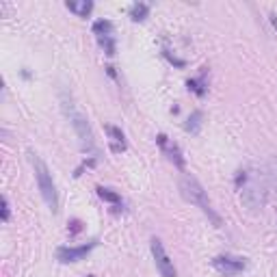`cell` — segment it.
Returning <instances> with one entry per match:
<instances>
[{
    "mask_svg": "<svg viewBox=\"0 0 277 277\" xmlns=\"http://www.w3.org/2000/svg\"><path fill=\"white\" fill-rule=\"evenodd\" d=\"M180 193H182V197L186 199V202L197 206V208L202 210V213L208 216L216 227L221 225V216L215 213L213 204H210V199H208V193H206L204 186L197 182V178H193L191 173H184V176L180 178Z\"/></svg>",
    "mask_w": 277,
    "mask_h": 277,
    "instance_id": "cell-1",
    "label": "cell"
},
{
    "mask_svg": "<svg viewBox=\"0 0 277 277\" xmlns=\"http://www.w3.org/2000/svg\"><path fill=\"white\" fill-rule=\"evenodd\" d=\"M31 165H32V169H35V178H37V184H39L41 197L46 199L48 208H50L52 213H57L59 210V193H57V186H54L50 169H48L46 162L37 154H32V152H31Z\"/></svg>",
    "mask_w": 277,
    "mask_h": 277,
    "instance_id": "cell-2",
    "label": "cell"
},
{
    "mask_svg": "<svg viewBox=\"0 0 277 277\" xmlns=\"http://www.w3.org/2000/svg\"><path fill=\"white\" fill-rule=\"evenodd\" d=\"M63 108H65V113H67V117H69V122H72V126L76 130V134H78V139H80V145H83V150L87 152V154H97V148H95V137H93V132H91V126H89V122H87V117L83 115V113L76 108L72 102L67 100V97H63Z\"/></svg>",
    "mask_w": 277,
    "mask_h": 277,
    "instance_id": "cell-3",
    "label": "cell"
},
{
    "mask_svg": "<svg viewBox=\"0 0 277 277\" xmlns=\"http://www.w3.org/2000/svg\"><path fill=\"white\" fill-rule=\"evenodd\" d=\"M150 249H152V256H154V262H156V269H158V273L162 277H176V267H173V262H171V258L167 256V251H165V247H162V243H160V238H152L150 241Z\"/></svg>",
    "mask_w": 277,
    "mask_h": 277,
    "instance_id": "cell-4",
    "label": "cell"
},
{
    "mask_svg": "<svg viewBox=\"0 0 277 277\" xmlns=\"http://www.w3.org/2000/svg\"><path fill=\"white\" fill-rule=\"evenodd\" d=\"M241 199H243V204L247 206L249 210H258V208H262V204H264V188L260 186V182H247L245 186H243V191H241Z\"/></svg>",
    "mask_w": 277,
    "mask_h": 277,
    "instance_id": "cell-5",
    "label": "cell"
},
{
    "mask_svg": "<svg viewBox=\"0 0 277 277\" xmlns=\"http://www.w3.org/2000/svg\"><path fill=\"white\" fill-rule=\"evenodd\" d=\"M213 267L219 271V273H223L225 277H234V275H238V273H243L247 264L243 262V260H238V258L216 256V258L213 260Z\"/></svg>",
    "mask_w": 277,
    "mask_h": 277,
    "instance_id": "cell-6",
    "label": "cell"
},
{
    "mask_svg": "<svg viewBox=\"0 0 277 277\" xmlns=\"http://www.w3.org/2000/svg\"><path fill=\"white\" fill-rule=\"evenodd\" d=\"M93 247H95V243H89V245H80V247H59L57 258L61 260V262H78V260H83Z\"/></svg>",
    "mask_w": 277,
    "mask_h": 277,
    "instance_id": "cell-7",
    "label": "cell"
},
{
    "mask_svg": "<svg viewBox=\"0 0 277 277\" xmlns=\"http://www.w3.org/2000/svg\"><path fill=\"white\" fill-rule=\"evenodd\" d=\"M156 141H158L160 150L167 154V158H169L171 162H176L178 169H184V158H182V152H180V148H178V143H169L165 134H158Z\"/></svg>",
    "mask_w": 277,
    "mask_h": 277,
    "instance_id": "cell-8",
    "label": "cell"
},
{
    "mask_svg": "<svg viewBox=\"0 0 277 277\" xmlns=\"http://www.w3.org/2000/svg\"><path fill=\"white\" fill-rule=\"evenodd\" d=\"M106 132H108V143H111V152H119L126 150V139H123V132L115 126H106Z\"/></svg>",
    "mask_w": 277,
    "mask_h": 277,
    "instance_id": "cell-9",
    "label": "cell"
},
{
    "mask_svg": "<svg viewBox=\"0 0 277 277\" xmlns=\"http://www.w3.org/2000/svg\"><path fill=\"white\" fill-rule=\"evenodd\" d=\"M65 7L69 11H74L76 15H80V18H87L91 13V9H93V2L91 0H80V2H67Z\"/></svg>",
    "mask_w": 277,
    "mask_h": 277,
    "instance_id": "cell-10",
    "label": "cell"
},
{
    "mask_svg": "<svg viewBox=\"0 0 277 277\" xmlns=\"http://www.w3.org/2000/svg\"><path fill=\"white\" fill-rule=\"evenodd\" d=\"M148 13H150V7L145 2H137V4H132V7H130V18H132L134 22L145 20V18H148Z\"/></svg>",
    "mask_w": 277,
    "mask_h": 277,
    "instance_id": "cell-11",
    "label": "cell"
},
{
    "mask_svg": "<svg viewBox=\"0 0 277 277\" xmlns=\"http://www.w3.org/2000/svg\"><path fill=\"white\" fill-rule=\"evenodd\" d=\"M97 191V197L100 199H104V202H108V204H122V197H119V195L115 193V191H111V188H104V186H97L95 188Z\"/></svg>",
    "mask_w": 277,
    "mask_h": 277,
    "instance_id": "cell-12",
    "label": "cell"
},
{
    "mask_svg": "<svg viewBox=\"0 0 277 277\" xmlns=\"http://www.w3.org/2000/svg\"><path fill=\"white\" fill-rule=\"evenodd\" d=\"M93 32L97 37H111V32H113V24L108 20H97L95 24H93Z\"/></svg>",
    "mask_w": 277,
    "mask_h": 277,
    "instance_id": "cell-13",
    "label": "cell"
},
{
    "mask_svg": "<svg viewBox=\"0 0 277 277\" xmlns=\"http://www.w3.org/2000/svg\"><path fill=\"white\" fill-rule=\"evenodd\" d=\"M188 130L191 134H197L199 132V128H202V113L199 111H195L191 117H188V122H186V126H184Z\"/></svg>",
    "mask_w": 277,
    "mask_h": 277,
    "instance_id": "cell-14",
    "label": "cell"
},
{
    "mask_svg": "<svg viewBox=\"0 0 277 277\" xmlns=\"http://www.w3.org/2000/svg\"><path fill=\"white\" fill-rule=\"evenodd\" d=\"M188 89L195 91L197 95H204L206 93V83H204V76L197 80H188Z\"/></svg>",
    "mask_w": 277,
    "mask_h": 277,
    "instance_id": "cell-15",
    "label": "cell"
},
{
    "mask_svg": "<svg viewBox=\"0 0 277 277\" xmlns=\"http://www.w3.org/2000/svg\"><path fill=\"white\" fill-rule=\"evenodd\" d=\"M100 39V46L106 50V54H115V41H113V37H97Z\"/></svg>",
    "mask_w": 277,
    "mask_h": 277,
    "instance_id": "cell-16",
    "label": "cell"
},
{
    "mask_svg": "<svg viewBox=\"0 0 277 277\" xmlns=\"http://www.w3.org/2000/svg\"><path fill=\"white\" fill-rule=\"evenodd\" d=\"M2 221H9V202H7V197H2Z\"/></svg>",
    "mask_w": 277,
    "mask_h": 277,
    "instance_id": "cell-17",
    "label": "cell"
},
{
    "mask_svg": "<svg viewBox=\"0 0 277 277\" xmlns=\"http://www.w3.org/2000/svg\"><path fill=\"white\" fill-rule=\"evenodd\" d=\"M271 22H273V26L277 29V18H275V15H271Z\"/></svg>",
    "mask_w": 277,
    "mask_h": 277,
    "instance_id": "cell-18",
    "label": "cell"
}]
</instances>
